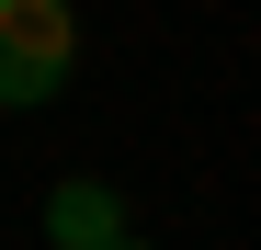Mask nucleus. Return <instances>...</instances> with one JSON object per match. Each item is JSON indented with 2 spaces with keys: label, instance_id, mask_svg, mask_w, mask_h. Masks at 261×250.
I'll use <instances>...</instances> for the list:
<instances>
[{
  "label": "nucleus",
  "instance_id": "obj_3",
  "mask_svg": "<svg viewBox=\"0 0 261 250\" xmlns=\"http://www.w3.org/2000/svg\"><path fill=\"white\" fill-rule=\"evenodd\" d=\"M114 250H148V239H114Z\"/></svg>",
  "mask_w": 261,
  "mask_h": 250
},
{
  "label": "nucleus",
  "instance_id": "obj_1",
  "mask_svg": "<svg viewBox=\"0 0 261 250\" xmlns=\"http://www.w3.org/2000/svg\"><path fill=\"white\" fill-rule=\"evenodd\" d=\"M80 80V12L68 0H0V114H46Z\"/></svg>",
  "mask_w": 261,
  "mask_h": 250
},
{
  "label": "nucleus",
  "instance_id": "obj_2",
  "mask_svg": "<svg viewBox=\"0 0 261 250\" xmlns=\"http://www.w3.org/2000/svg\"><path fill=\"white\" fill-rule=\"evenodd\" d=\"M46 239H57V250H114V239H125V193H114L102 171L46 182Z\"/></svg>",
  "mask_w": 261,
  "mask_h": 250
}]
</instances>
